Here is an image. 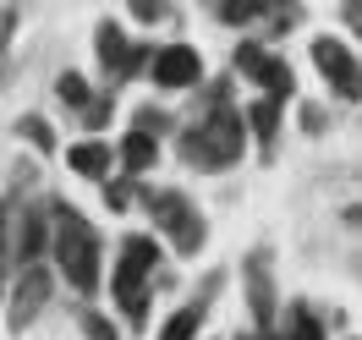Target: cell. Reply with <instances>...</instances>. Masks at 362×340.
I'll use <instances>...</instances> for the list:
<instances>
[{"label":"cell","mask_w":362,"mask_h":340,"mask_svg":"<svg viewBox=\"0 0 362 340\" xmlns=\"http://www.w3.org/2000/svg\"><path fill=\"white\" fill-rule=\"evenodd\" d=\"M17 132H23L39 154H55V127H49L45 115H23V121H17Z\"/></svg>","instance_id":"cell-19"},{"label":"cell","mask_w":362,"mask_h":340,"mask_svg":"<svg viewBox=\"0 0 362 340\" xmlns=\"http://www.w3.org/2000/svg\"><path fill=\"white\" fill-rule=\"evenodd\" d=\"M242 280H247L252 329H258V335H269V329H274V252L269 247H252L247 264H242Z\"/></svg>","instance_id":"cell-5"},{"label":"cell","mask_w":362,"mask_h":340,"mask_svg":"<svg viewBox=\"0 0 362 340\" xmlns=\"http://www.w3.org/2000/svg\"><path fill=\"white\" fill-rule=\"evenodd\" d=\"M154 159H159V143H154V137H143V132H127V137H121V165H127L132 176H143Z\"/></svg>","instance_id":"cell-13"},{"label":"cell","mask_w":362,"mask_h":340,"mask_svg":"<svg viewBox=\"0 0 362 340\" xmlns=\"http://www.w3.org/2000/svg\"><path fill=\"white\" fill-rule=\"evenodd\" d=\"M77 324H83V335H88V340H121V329H115L105 313H93V307H83V313H77Z\"/></svg>","instance_id":"cell-21"},{"label":"cell","mask_w":362,"mask_h":340,"mask_svg":"<svg viewBox=\"0 0 362 340\" xmlns=\"http://www.w3.org/2000/svg\"><path fill=\"white\" fill-rule=\"evenodd\" d=\"M302 127H308V132H324V127H329V115L318 110V105H302Z\"/></svg>","instance_id":"cell-27"},{"label":"cell","mask_w":362,"mask_h":340,"mask_svg":"<svg viewBox=\"0 0 362 340\" xmlns=\"http://www.w3.org/2000/svg\"><path fill=\"white\" fill-rule=\"evenodd\" d=\"M264 11H269L264 0H226V6H214V17H220V23H230V28L252 23V17H264Z\"/></svg>","instance_id":"cell-20"},{"label":"cell","mask_w":362,"mask_h":340,"mask_svg":"<svg viewBox=\"0 0 362 340\" xmlns=\"http://www.w3.org/2000/svg\"><path fill=\"white\" fill-rule=\"evenodd\" d=\"M252 83L264 88V99H269V105H286V99H291V93H296V71L286 66L280 55H269V61H264V71H258Z\"/></svg>","instance_id":"cell-11"},{"label":"cell","mask_w":362,"mask_h":340,"mask_svg":"<svg viewBox=\"0 0 362 340\" xmlns=\"http://www.w3.org/2000/svg\"><path fill=\"white\" fill-rule=\"evenodd\" d=\"M165 11H170V6H159V0H137V6H132V17H137V23H159Z\"/></svg>","instance_id":"cell-26"},{"label":"cell","mask_w":362,"mask_h":340,"mask_svg":"<svg viewBox=\"0 0 362 340\" xmlns=\"http://www.w3.org/2000/svg\"><path fill=\"white\" fill-rule=\"evenodd\" d=\"M313 66L324 71V83H329L346 105L357 99V55H351V45H340V39H329V33L313 39Z\"/></svg>","instance_id":"cell-8"},{"label":"cell","mask_w":362,"mask_h":340,"mask_svg":"<svg viewBox=\"0 0 362 340\" xmlns=\"http://www.w3.org/2000/svg\"><path fill=\"white\" fill-rule=\"evenodd\" d=\"M11 28H17V11L6 6V11H0V55H6V39H11Z\"/></svg>","instance_id":"cell-28"},{"label":"cell","mask_w":362,"mask_h":340,"mask_svg":"<svg viewBox=\"0 0 362 340\" xmlns=\"http://www.w3.org/2000/svg\"><path fill=\"white\" fill-rule=\"evenodd\" d=\"M154 269H159V247L148 242V236H127L121 252H115V280H110L115 302L127 307V302H137V296H148V274Z\"/></svg>","instance_id":"cell-4"},{"label":"cell","mask_w":362,"mask_h":340,"mask_svg":"<svg viewBox=\"0 0 362 340\" xmlns=\"http://www.w3.org/2000/svg\"><path fill=\"white\" fill-rule=\"evenodd\" d=\"M110 105H115V93H99V99H88L83 121H88V127H105V121H110Z\"/></svg>","instance_id":"cell-24"},{"label":"cell","mask_w":362,"mask_h":340,"mask_svg":"<svg viewBox=\"0 0 362 340\" xmlns=\"http://www.w3.org/2000/svg\"><path fill=\"white\" fill-rule=\"evenodd\" d=\"M236 340H274V335H258V329H252V335H247V329H242V335H236Z\"/></svg>","instance_id":"cell-29"},{"label":"cell","mask_w":362,"mask_h":340,"mask_svg":"<svg viewBox=\"0 0 362 340\" xmlns=\"http://www.w3.org/2000/svg\"><path fill=\"white\" fill-rule=\"evenodd\" d=\"M49 242H55V264H61V274L71 280V291H77V296L99 291V264H105L99 230H93L66 198L49 204Z\"/></svg>","instance_id":"cell-1"},{"label":"cell","mask_w":362,"mask_h":340,"mask_svg":"<svg viewBox=\"0 0 362 340\" xmlns=\"http://www.w3.org/2000/svg\"><path fill=\"white\" fill-rule=\"evenodd\" d=\"M242 127H252V137H258V148L269 154V148H274V132H280V105H269V99H258V105H247V115H242Z\"/></svg>","instance_id":"cell-12"},{"label":"cell","mask_w":362,"mask_h":340,"mask_svg":"<svg viewBox=\"0 0 362 340\" xmlns=\"http://www.w3.org/2000/svg\"><path fill=\"white\" fill-rule=\"evenodd\" d=\"M264 61H269V49H264V45H236V71L258 77V71H264Z\"/></svg>","instance_id":"cell-23"},{"label":"cell","mask_w":362,"mask_h":340,"mask_svg":"<svg viewBox=\"0 0 362 340\" xmlns=\"http://www.w3.org/2000/svg\"><path fill=\"white\" fill-rule=\"evenodd\" d=\"M242 148H247V127H242V115L230 110V105L198 115V121L181 132V159H187L192 170H226V165L242 159Z\"/></svg>","instance_id":"cell-2"},{"label":"cell","mask_w":362,"mask_h":340,"mask_svg":"<svg viewBox=\"0 0 362 340\" xmlns=\"http://www.w3.org/2000/svg\"><path fill=\"white\" fill-rule=\"evenodd\" d=\"M45 302H49V269L28 264V269L17 274V286H11V307H6V324H11V335H23L28 324L45 313Z\"/></svg>","instance_id":"cell-7"},{"label":"cell","mask_w":362,"mask_h":340,"mask_svg":"<svg viewBox=\"0 0 362 340\" xmlns=\"http://www.w3.org/2000/svg\"><path fill=\"white\" fill-rule=\"evenodd\" d=\"M49 247V209H17V220H11V264H39V252Z\"/></svg>","instance_id":"cell-9"},{"label":"cell","mask_w":362,"mask_h":340,"mask_svg":"<svg viewBox=\"0 0 362 340\" xmlns=\"http://www.w3.org/2000/svg\"><path fill=\"white\" fill-rule=\"evenodd\" d=\"M286 340H324V324L308 302H291V318H286Z\"/></svg>","instance_id":"cell-15"},{"label":"cell","mask_w":362,"mask_h":340,"mask_svg":"<svg viewBox=\"0 0 362 340\" xmlns=\"http://www.w3.org/2000/svg\"><path fill=\"white\" fill-rule=\"evenodd\" d=\"M66 159H71V170H77V176H88V182H99V176L110 170V148H105V143H77Z\"/></svg>","instance_id":"cell-14"},{"label":"cell","mask_w":362,"mask_h":340,"mask_svg":"<svg viewBox=\"0 0 362 340\" xmlns=\"http://www.w3.org/2000/svg\"><path fill=\"white\" fill-rule=\"evenodd\" d=\"M11 220H17V198H0V296H6V274H11Z\"/></svg>","instance_id":"cell-18"},{"label":"cell","mask_w":362,"mask_h":340,"mask_svg":"<svg viewBox=\"0 0 362 340\" xmlns=\"http://www.w3.org/2000/svg\"><path fill=\"white\" fill-rule=\"evenodd\" d=\"M93 45H99V66L110 71L115 83H127V77L148 61V45H132V39L121 33V23H110V17L93 28Z\"/></svg>","instance_id":"cell-6"},{"label":"cell","mask_w":362,"mask_h":340,"mask_svg":"<svg viewBox=\"0 0 362 340\" xmlns=\"http://www.w3.org/2000/svg\"><path fill=\"white\" fill-rule=\"evenodd\" d=\"M55 99H61L66 110H88L93 88L83 83V71H61V77H55Z\"/></svg>","instance_id":"cell-16"},{"label":"cell","mask_w":362,"mask_h":340,"mask_svg":"<svg viewBox=\"0 0 362 340\" xmlns=\"http://www.w3.org/2000/svg\"><path fill=\"white\" fill-rule=\"evenodd\" d=\"M132 132H143V137H154L159 143V132H170V115L159 110V105H143V110H137V127Z\"/></svg>","instance_id":"cell-22"},{"label":"cell","mask_w":362,"mask_h":340,"mask_svg":"<svg viewBox=\"0 0 362 340\" xmlns=\"http://www.w3.org/2000/svg\"><path fill=\"white\" fill-rule=\"evenodd\" d=\"M105 204H110L115 214H121V209L132 204V182H105Z\"/></svg>","instance_id":"cell-25"},{"label":"cell","mask_w":362,"mask_h":340,"mask_svg":"<svg viewBox=\"0 0 362 340\" xmlns=\"http://www.w3.org/2000/svg\"><path fill=\"white\" fill-rule=\"evenodd\" d=\"M198 324H204V307L192 302V307H181V313L165 318V329H159L154 340H192V335H198Z\"/></svg>","instance_id":"cell-17"},{"label":"cell","mask_w":362,"mask_h":340,"mask_svg":"<svg viewBox=\"0 0 362 340\" xmlns=\"http://www.w3.org/2000/svg\"><path fill=\"white\" fill-rule=\"evenodd\" d=\"M148 214L159 220V230L170 236V247L181 252V258H198L204 252V242H209V225H204V214L187 204L181 192H148Z\"/></svg>","instance_id":"cell-3"},{"label":"cell","mask_w":362,"mask_h":340,"mask_svg":"<svg viewBox=\"0 0 362 340\" xmlns=\"http://www.w3.org/2000/svg\"><path fill=\"white\" fill-rule=\"evenodd\" d=\"M148 66H154L159 88H192V83L204 77V61H198V49H192V45H165Z\"/></svg>","instance_id":"cell-10"}]
</instances>
